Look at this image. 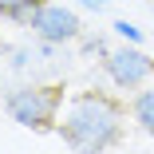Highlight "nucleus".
I'll return each instance as SVG.
<instances>
[{
	"label": "nucleus",
	"mask_w": 154,
	"mask_h": 154,
	"mask_svg": "<svg viewBox=\"0 0 154 154\" xmlns=\"http://www.w3.org/2000/svg\"><path fill=\"white\" fill-rule=\"evenodd\" d=\"M122 131V111L115 99L99 95V91H83L75 95L63 111L59 134L75 154H103Z\"/></svg>",
	"instance_id": "obj_1"
},
{
	"label": "nucleus",
	"mask_w": 154,
	"mask_h": 154,
	"mask_svg": "<svg viewBox=\"0 0 154 154\" xmlns=\"http://www.w3.org/2000/svg\"><path fill=\"white\" fill-rule=\"evenodd\" d=\"M59 103H63L59 87H20L8 95V115L32 131H48L59 115Z\"/></svg>",
	"instance_id": "obj_2"
},
{
	"label": "nucleus",
	"mask_w": 154,
	"mask_h": 154,
	"mask_svg": "<svg viewBox=\"0 0 154 154\" xmlns=\"http://www.w3.org/2000/svg\"><path fill=\"white\" fill-rule=\"evenodd\" d=\"M32 28H36V36H44V40H51V44H63V40H75V36H79L75 12L59 8V4H40V8L32 12Z\"/></svg>",
	"instance_id": "obj_3"
},
{
	"label": "nucleus",
	"mask_w": 154,
	"mask_h": 154,
	"mask_svg": "<svg viewBox=\"0 0 154 154\" xmlns=\"http://www.w3.org/2000/svg\"><path fill=\"white\" fill-rule=\"evenodd\" d=\"M150 71H154V63H150L142 51H134V48H119V51L107 55V75L119 87H138Z\"/></svg>",
	"instance_id": "obj_4"
},
{
	"label": "nucleus",
	"mask_w": 154,
	"mask_h": 154,
	"mask_svg": "<svg viewBox=\"0 0 154 154\" xmlns=\"http://www.w3.org/2000/svg\"><path fill=\"white\" fill-rule=\"evenodd\" d=\"M134 119L142 122V131H150V134H154V87H150V91H142V95L134 99Z\"/></svg>",
	"instance_id": "obj_5"
},
{
	"label": "nucleus",
	"mask_w": 154,
	"mask_h": 154,
	"mask_svg": "<svg viewBox=\"0 0 154 154\" xmlns=\"http://www.w3.org/2000/svg\"><path fill=\"white\" fill-rule=\"evenodd\" d=\"M0 12H4V16H20V20H32L36 4H32V0H0Z\"/></svg>",
	"instance_id": "obj_6"
},
{
	"label": "nucleus",
	"mask_w": 154,
	"mask_h": 154,
	"mask_svg": "<svg viewBox=\"0 0 154 154\" xmlns=\"http://www.w3.org/2000/svg\"><path fill=\"white\" fill-rule=\"evenodd\" d=\"M115 32H119L122 40H131V44H138V40H142V32H138L134 24H127V20H119V24H115Z\"/></svg>",
	"instance_id": "obj_7"
},
{
	"label": "nucleus",
	"mask_w": 154,
	"mask_h": 154,
	"mask_svg": "<svg viewBox=\"0 0 154 154\" xmlns=\"http://www.w3.org/2000/svg\"><path fill=\"white\" fill-rule=\"evenodd\" d=\"M79 4H83V8H95V12H103V8H107V0H79Z\"/></svg>",
	"instance_id": "obj_8"
}]
</instances>
